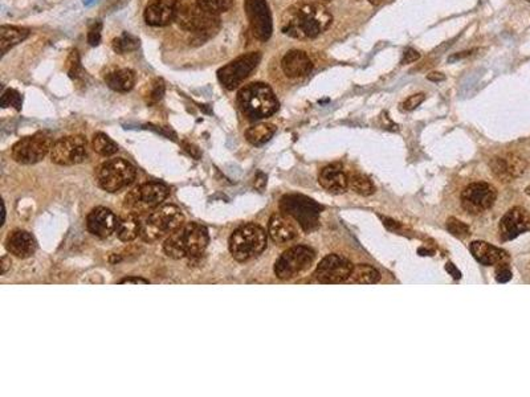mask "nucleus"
<instances>
[{"label":"nucleus","mask_w":530,"mask_h":397,"mask_svg":"<svg viewBox=\"0 0 530 397\" xmlns=\"http://www.w3.org/2000/svg\"><path fill=\"white\" fill-rule=\"evenodd\" d=\"M268 231L271 238L277 244L290 242L299 236L297 227L294 225L290 216L285 213H274L270 220Z\"/></svg>","instance_id":"nucleus-22"},{"label":"nucleus","mask_w":530,"mask_h":397,"mask_svg":"<svg viewBox=\"0 0 530 397\" xmlns=\"http://www.w3.org/2000/svg\"><path fill=\"white\" fill-rule=\"evenodd\" d=\"M261 61V53L260 52H249L242 55L223 68L218 71V78L220 84L227 89V90H233L239 88L247 80L251 73L256 69Z\"/></svg>","instance_id":"nucleus-9"},{"label":"nucleus","mask_w":530,"mask_h":397,"mask_svg":"<svg viewBox=\"0 0 530 397\" xmlns=\"http://www.w3.org/2000/svg\"><path fill=\"white\" fill-rule=\"evenodd\" d=\"M164 93H165L164 82L162 81H157V84H154V88H152V93H150V103H158L162 98Z\"/></svg>","instance_id":"nucleus-39"},{"label":"nucleus","mask_w":530,"mask_h":397,"mask_svg":"<svg viewBox=\"0 0 530 397\" xmlns=\"http://www.w3.org/2000/svg\"><path fill=\"white\" fill-rule=\"evenodd\" d=\"M184 225V215L177 206L167 204L154 209L142 222L139 237L146 242H155L173 235Z\"/></svg>","instance_id":"nucleus-4"},{"label":"nucleus","mask_w":530,"mask_h":397,"mask_svg":"<svg viewBox=\"0 0 530 397\" xmlns=\"http://www.w3.org/2000/svg\"><path fill=\"white\" fill-rule=\"evenodd\" d=\"M186 3V0H152L145 8L143 19L152 27H165L175 21Z\"/></svg>","instance_id":"nucleus-17"},{"label":"nucleus","mask_w":530,"mask_h":397,"mask_svg":"<svg viewBox=\"0 0 530 397\" xmlns=\"http://www.w3.org/2000/svg\"><path fill=\"white\" fill-rule=\"evenodd\" d=\"M470 252L473 257L485 266L491 265H504V263L508 260L506 252L496 248L484 241H475L470 244Z\"/></svg>","instance_id":"nucleus-25"},{"label":"nucleus","mask_w":530,"mask_h":397,"mask_svg":"<svg viewBox=\"0 0 530 397\" xmlns=\"http://www.w3.org/2000/svg\"><path fill=\"white\" fill-rule=\"evenodd\" d=\"M427 78H428L430 81H434V82H439V81H443L445 77H444V74L443 73H436V72H434V73L428 74V76H427Z\"/></svg>","instance_id":"nucleus-45"},{"label":"nucleus","mask_w":530,"mask_h":397,"mask_svg":"<svg viewBox=\"0 0 530 397\" xmlns=\"http://www.w3.org/2000/svg\"><path fill=\"white\" fill-rule=\"evenodd\" d=\"M100 40H101V23H97L89 30L88 42H89V44L94 46V45L100 44Z\"/></svg>","instance_id":"nucleus-38"},{"label":"nucleus","mask_w":530,"mask_h":397,"mask_svg":"<svg viewBox=\"0 0 530 397\" xmlns=\"http://www.w3.org/2000/svg\"><path fill=\"white\" fill-rule=\"evenodd\" d=\"M380 280L378 270L370 265H355L348 277V282L361 283V285H373Z\"/></svg>","instance_id":"nucleus-30"},{"label":"nucleus","mask_w":530,"mask_h":397,"mask_svg":"<svg viewBox=\"0 0 530 397\" xmlns=\"http://www.w3.org/2000/svg\"><path fill=\"white\" fill-rule=\"evenodd\" d=\"M424 100H425V96H424L423 93L414 94V96L409 97L405 103H402V109L406 110V112H411V110L416 109L421 103H423Z\"/></svg>","instance_id":"nucleus-37"},{"label":"nucleus","mask_w":530,"mask_h":397,"mask_svg":"<svg viewBox=\"0 0 530 397\" xmlns=\"http://www.w3.org/2000/svg\"><path fill=\"white\" fill-rule=\"evenodd\" d=\"M318 182L326 191L339 195L348 190V179L346 174L338 166H328L321 173Z\"/></svg>","instance_id":"nucleus-24"},{"label":"nucleus","mask_w":530,"mask_h":397,"mask_svg":"<svg viewBox=\"0 0 530 397\" xmlns=\"http://www.w3.org/2000/svg\"><path fill=\"white\" fill-rule=\"evenodd\" d=\"M315 252L303 247H293L284 252L274 265V273L280 280H292L301 274L315 261Z\"/></svg>","instance_id":"nucleus-10"},{"label":"nucleus","mask_w":530,"mask_h":397,"mask_svg":"<svg viewBox=\"0 0 530 397\" xmlns=\"http://www.w3.org/2000/svg\"><path fill=\"white\" fill-rule=\"evenodd\" d=\"M525 167H527L525 162L515 154L496 157L491 162V168L493 174L500 177L504 182H509L513 177H520L521 174H524Z\"/></svg>","instance_id":"nucleus-21"},{"label":"nucleus","mask_w":530,"mask_h":397,"mask_svg":"<svg viewBox=\"0 0 530 397\" xmlns=\"http://www.w3.org/2000/svg\"><path fill=\"white\" fill-rule=\"evenodd\" d=\"M445 270H447L454 279H456V280H459V279L461 277V273H460V272L456 269V266H454V264H451V263L445 265Z\"/></svg>","instance_id":"nucleus-43"},{"label":"nucleus","mask_w":530,"mask_h":397,"mask_svg":"<svg viewBox=\"0 0 530 397\" xmlns=\"http://www.w3.org/2000/svg\"><path fill=\"white\" fill-rule=\"evenodd\" d=\"M274 132L276 127L271 123H258L245 132V138L254 146H263L271 141Z\"/></svg>","instance_id":"nucleus-29"},{"label":"nucleus","mask_w":530,"mask_h":397,"mask_svg":"<svg viewBox=\"0 0 530 397\" xmlns=\"http://www.w3.org/2000/svg\"><path fill=\"white\" fill-rule=\"evenodd\" d=\"M333 23L332 12L321 3L301 0L292 4L281 17V30L292 39H316Z\"/></svg>","instance_id":"nucleus-1"},{"label":"nucleus","mask_w":530,"mask_h":397,"mask_svg":"<svg viewBox=\"0 0 530 397\" xmlns=\"http://www.w3.org/2000/svg\"><path fill=\"white\" fill-rule=\"evenodd\" d=\"M170 190L159 182H148L129 192L125 199V208L136 215L157 209L167 199Z\"/></svg>","instance_id":"nucleus-8"},{"label":"nucleus","mask_w":530,"mask_h":397,"mask_svg":"<svg viewBox=\"0 0 530 397\" xmlns=\"http://www.w3.org/2000/svg\"><path fill=\"white\" fill-rule=\"evenodd\" d=\"M350 187L353 188V191L362 196H370L376 192V187L371 183V180L361 174H357L350 179Z\"/></svg>","instance_id":"nucleus-34"},{"label":"nucleus","mask_w":530,"mask_h":397,"mask_svg":"<svg viewBox=\"0 0 530 397\" xmlns=\"http://www.w3.org/2000/svg\"><path fill=\"white\" fill-rule=\"evenodd\" d=\"M209 241L210 237L206 227L197 222H188L167 237L164 250L174 260L191 258L200 256L207 248Z\"/></svg>","instance_id":"nucleus-2"},{"label":"nucleus","mask_w":530,"mask_h":397,"mask_svg":"<svg viewBox=\"0 0 530 397\" xmlns=\"http://www.w3.org/2000/svg\"><path fill=\"white\" fill-rule=\"evenodd\" d=\"M267 248V233L256 224H245L238 228L229 238V252L236 261H248Z\"/></svg>","instance_id":"nucleus-5"},{"label":"nucleus","mask_w":530,"mask_h":397,"mask_svg":"<svg viewBox=\"0 0 530 397\" xmlns=\"http://www.w3.org/2000/svg\"><path fill=\"white\" fill-rule=\"evenodd\" d=\"M88 142L82 135H71L59 139L51 150L52 162L59 166H75L87 161Z\"/></svg>","instance_id":"nucleus-13"},{"label":"nucleus","mask_w":530,"mask_h":397,"mask_svg":"<svg viewBox=\"0 0 530 397\" xmlns=\"http://www.w3.org/2000/svg\"><path fill=\"white\" fill-rule=\"evenodd\" d=\"M112 46H113V51L118 55L130 53V52H134L139 48V39L132 33L123 32L122 35L113 40Z\"/></svg>","instance_id":"nucleus-32"},{"label":"nucleus","mask_w":530,"mask_h":397,"mask_svg":"<svg viewBox=\"0 0 530 397\" xmlns=\"http://www.w3.org/2000/svg\"><path fill=\"white\" fill-rule=\"evenodd\" d=\"M280 209L297 221L305 232L315 231L319 224L322 206L303 195H285L280 200Z\"/></svg>","instance_id":"nucleus-7"},{"label":"nucleus","mask_w":530,"mask_h":397,"mask_svg":"<svg viewBox=\"0 0 530 397\" xmlns=\"http://www.w3.org/2000/svg\"><path fill=\"white\" fill-rule=\"evenodd\" d=\"M419 58H421V55H419V53H418L415 49L409 48V49H406V51H405V55H403L402 64H411V62H414V61L419 60Z\"/></svg>","instance_id":"nucleus-41"},{"label":"nucleus","mask_w":530,"mask_h":397,"mask_svg":"<svg viewBox=\"0 0 530 397\" xmlns=\"http://www.w3.org/2000/svg\"><path fill=\"white\" fill-rule=\"evenodd\" d=\"M244 10L254 36L260 42H268L273 32L272 15L268 3L265 0H245Z\"/></svg>","instance_id":"nucleus-14"},{"label":"nucleus","mask_w":530,"mask_h":397,"mask_svg":"<svg viewBox=\"0 0 530 397\" xmlns=\"http://www.w3.org/2000/svg\"><path fill=\"white\" fill-rule=\"evenodd\" d=\"M497 191L488 183H473L461 193V204L467 212L479 215L495 204Z\"/></svg>","instance_id":"nucleus-15"},{"label":"nucleus","mask_w":530,"mask_h":397,"mask_svg":"<svg viewBox=\"0 0 530 397\" xmlns=\"http://www.w3.org/2000/svg\"><path fill=\"white\" fill-rule=\"evenodd\" d=\"M1 107H15L16 110H20L21 109V105H23V98L20 96L19 91H16L14 89H8L3 93L1 96Z\"/></svg>","instance_id":"nucleus-35"},{"label":"nucleus","mask_w":530,"mask_h":397,"mask_svg":"<svg viewBox=\"0 0 530 397\" xmlns=\"http://www.w3.org/2000/svg\"><path fill=\"white\" fill-rule=\"evenodd\" d=\"M530 229V215L527 209L515 206L500 221V237L504 241L513 240Z\"/></svg>","instance_id":"nucleus-18"},{"label":"nucleus","mask_w":530,"mask_h":397,"mask_svg":"<svg viewBox=\"0 0 530 397\" xmlns=\"http://www.w3.org/2000/svg\"><path fill=\"white\" fill-rule=\"evenodd\" d=\"M281 68L289 78H300L312 72L313 62L303 51L293 49L281 60Z\"/></svg>","instance_id":"nucleus-20"},{"label":"nucleus","mask_w":530,"mask_h":397,"mask_svg":"<svg viewBox=\"0 0 530 397\" xmlns=\"http://www.w3.org/2000/svg\"><path fill=\"white\" fill-rule=\"evenodd\" d=\"M106 85L114 91L126 93L134 88L136 84V73L132 69H118L110 72L105 76Z\"/></svg>","instance_id":"nucleus-26"},{"label":"nucleus","mask_w":530,"mask_h":397,"mask_svg":"<svg viewBox=\"0 0 530 397\" xmlns=\"http://www.w3.org/2000/svg\"><path fill=\"white\" fill-rule=\"evenodd\" d=\"M136 171L132 163L117 158L103 163L96 171L97 184L106 192L114 193L133 184Z\"/></svg>","instance_id":"nucleus-6"},{"label":"nucleus","mask_w":530,"mask_h":397,"mask_svg":"<svg viewBox=\"0 0 530 397\" xmlns=\"http://www.w3.org/2000/svg\"><path fill=\"white\" fill-rule=\"evenodd\" d=\"M10 265H11V260L8 258V257H3L1 258V274H4L6 272H7V269L10 267Z\"/></svg>","instance_id":"nucleus-46"},{"label":"nucleus","mask_w":530,"mask_h":397,"mask_svg":"<svg viewBox=\"0 0 530 397\" xmlns=\"http://www.w3.org/2000/svg\"><path fill=\"white\" fill-rule=\"evenodd\" d=\"M447 228L454 237H459V238H466L470 235V227L464 224L463 221L456 220L454 218L447 220Z\"/></svg>","instance_id":"nucleus-36"},{"label":"nucleus","mask_w":530,"mask_h":397,"mask_svg":"<svg viewBox=\"0 0 530 397\" xmlns=\"http://www.w3.org/2000/svg\"><path fill=\"white\" fill-rule=\"evenodd\" d=\"M91 148L97 154L103 157H110L118 151V145L114 141H112L104 132L94 134L91 141Z\"/></svg>","instance_id":"nucleus-31"},{"label":"nucleus","mask_w":530,"mask_h":397,"mask_svg":"<svg viewBox=\"0 0 530 397\" xmlns=\"http://www.w3.org/2000/svg\"><path fill=\"white\" fill-rule=\"evenodd\" d=\"M527 193H528V195H530V186L529 187H528V188H527Z\"/></svg>","instance_id":"nucleus-48"},{"label":"nucleus","mask_w":530,"mask_h":397,"mask_svg":"<svg viewBox=\"0 0 530 397\" xmlns=\"http://www.w3.org/2000/svg\"><path fill=\"white\" fill-rule=\"evenodd\" d=\"M177 24L187 32H193L195 35H207L212 30H218L220 26L219 15H213L197 4L186 3L179 10L175 19Z\"/></svg>","instance_id":"nucleus-11"},{"label":"nucleus","mask_w":530,"mask_h":397,"mask_svg":"<svg viewBox=\"0 0 530 397\" xmlns=\"http://www.w3.org/2000/svg\"><path fill=\"white\" fill-rule=\"evenodd\" d=\"M72 58H73V61L71 62L69 76H71L72 78H77V77L80 76L78 73H80V69H81V67H80V61H78V56H77V52H73Z\"/></svg>","instance_id":"nucleus-42"},{"label":"nucleus","mask_w":530,"mask_h":397,"mask_svg":"<svg viewBox=\"0 0 530 397\" xmlns=\"http://www.w3.org/2000/svg\"><path fill=\"white\" fill-rule=\"evenodd\" d=\"M30 36V30L12 26H1L0 28V51L3 55L7 53L11 48L20 44Z\"/></svg>","instance_id":"nucleus-28"},{"label":"nucleus","mask_w":530,"mask_h":397,"mask_svg":"<svg viewBox=\"0 0 530 397\" xmlns=\"http://www.w3.org/2000/svg\"><path fill=\"white\" fill-rule=\"evenodd\" d=\"M141 229H142V221L139 219V216L129 212L118 220L116 233L121 241L129 242L136 240V237L141 235Z\"/></svg>","instance_id":"nucleus-27"},{"label":"nucleus","mask_w":530,"mask_h":397,"mask_svg":"<svg viewBox=\"0 0 530 397\" xmlns=\"http://www.w3.org/2000/svg\"><path fill=\"white\" fill-rule=\"evenodd\" d=\"M52 148L51 136L37 132L16 142L12 148V158L20 164H35L43 161Z\"/></svg>","instance_id":"nucleus-12"},{"label":"nucleus","mask_w":530,"mask_h":397,"mask_svg":"<svg viewBox=\"0 0 530 397\" xmlns=\"http://www.w3.org/2000/svg\"><path fill=\"white\" fill-rule=\"evenodd\" d=\"M235 1L236 0H197L195 4L210 14L220 15L229 11L235 6Z\"/></svg>","instance_id":"nucleus-33"},{"label":"nucleus","mask_w":530,"mask_h":397,"mask_svg":"<svg viewBox=\"0 0 530 397\" xmlns=\"http://www.w3.org/2000/svg\"><path fill=\"white\" fill-rule=\"evenodd\" d=\"M353 267V264L345 257L329 254L318 264L315 276L321 283H342L348 280Z\"/></svg>","instance_id":"nucleus-16"},{"label":"nucleus","mask_w":530,"mask_h":397,"mask_svg":"<svg viewBox=\"0 0 530 397\" xmlns=\"http://www.w3.org/2000/svg\"><path fill=\"white\" fill-rule=\"evenodd\" d=\"M87 227L91 235L106 238L117 231L118 219L105 206H97L88 215Z\"/></svg>","instance_id":"nucleus-19"},{"label":"nucleus","mask_w":530,"mask_h":397,"mask_svg":"<svg viewBox=\"0 0 530 397\" xmlns=\"http://www.w3.org/2000/svg\"><path fill=\"white\" fill-rule=\"evenodd\" d=\"M238 105L251 121L271 117L279 110V101L272 88L264 82H251L238 93Z\"/></svg>","instance_id":"nucleus-3"},{"label":"nucleus","mask_w":530,"mask_h":397,"mask_svg":"<svg viewBox=\"0 0 530 397\" xmlns=\"http://www.w3.org/2000/svg\"><path fill=\"white\" fill-rule=\"evenodd\" d=\"M470 52H461L460 55H454V56H452L451 59H450V61H454V60L456 59H463V58H467V56H470Z\"/></svg>","instance_id":"nucleus-47"},{"label":"nucleus","mask_w":530,"mask_h":397,"mask_svg":"<svg viewBox=\"0 0 530 397\" xmlns=\"http://www.w3.org/2000/svg\"><path fill=\"white\" fill-rule=\"evenodd\" d=\"M6 248L19 258H28L37 248L35 237L27 231H15L7 237Z\"/></svg>","instance_id":"nucleus-23"},{"label":"nucleus","mask_w":530,"mask_h":397,"mask_svg":"<svg viewBox=\"0 0 530 397\" xmlns=\"http://www.w3.org/2000/svg\"><path fill=\"white\" fill-rule=\"evenodd\" d=\"M120 283H149V281L143 280V279H139V277H127V279H123L120 281Z\"/></svg>","instance_id":"nucleus-44"},{"label":"nucleus","mask_w":530,"mask_h":397,"mask_svg":"<svg viewBox=\"0 0 530 397\" xmlns=\"http://www.w3.org/2000/svg\"><path fill=\"white\" fill-rule=\"evenodd\" d=\"M511 279H512V272L509 270L508 266L502 265V267L499 269V272H497L496 280H497V282H501V283H505V282L511 281Z\"/></svg>","instance_id":"nucleus-40"}]
</instances>
